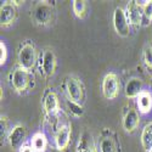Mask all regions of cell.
Wrapping results in <instances>:
<instances>
[{
  "instance_id": "6da1fadb",
  "label": "cell",
  "mask_w": 152,
  "mask_h": 152,
  "mask_svg": "<svg viewBox=\"0 0 152 152\" xmlns=\"http://www.w3.org/2000/svg\"><path fill=\"white\" fill-rule=\"evenodd\" d=\"M37 63V53H35V48L32 43L27 42L24 43L18 53V65L20 67L31 71L32 68H34Z\"/></svg>"
},
{
  "instance_id": "7a4b0ae2",
  "label": "cell",
  "mask_w": 152,
  "mask_h": 152,
  "mask_svg": "<svg viewBox=\"0 0 152 152\" xmlns=\"http://www.w3.org/2000/svg\"><path fill=\"white\" fill-rule=\"evenodd\" d=\"M31 80H33V75L31 74L29 71L24 69L22 67H17L11 75L12 86H14L15 90L18 93H23V91H26L28 88H31L32 86Z\"/></svg>"
},
{
  "instance_id": "3957f363",
  "label": "cell",
  "mask_w": 152,
  "mask_h": 152,
  "mask_svg": "<svg viewBox=\"0 0 152 152\" xmlns=\"http://www.w3.org/2000/svg\"><path fill=\"white\" fill-rule=\"evenodd\" d=\"M33 20L39 26H48L54 20V7L46 1L39 3L33 11Z\"/></svg>"
},
{
  "instance_id": "277c9868",
  "label": "cell",
  "mask_w": 152,
  "mask_h": 152,
  "mask_svg": "<svg viewBox=\"0 0 152 152\" xmlns=\"http://www.w3.org/2000/svg\"><path fill=\"white\" fill-rule=\"evenodd\" d=\"M119 93V79L116 73H108L102 80V94L106 99L113 100Z\"/></svg>"
},
{
  "instance_id": "5b68a950",
  "label": "cell",
  "mask_w": 152,
  "mask_h": 152,
  "mask_svg": "<svg viewBox=\"0 0 152 152\" xmlns=\"http://www.w3.org/2000/svg\"><path fill=\"white\" fill-rule=\"evenodd\" d=\"M66 91L71 101L73 102L80 104L82 100L84 99V86L82 82L75 78V77H69L66 80Z\"/></svg>"
},
{
  "instance_id": "8992f818",
  "label": "cell",
  "mask_w": 152,
  "mask_h": 152,
  "mask_svg": "<svg viewBox=\"0 0 152 152\" xmlns=\"http://www.w3.org/2000/svg\"><path fill=\"white\" fill-rule=\"evenodd\" d=\"M113 26L118 35L125 38L129 35L130 27H129V21L126 18L125 11L121 7H117L113 12Z\"/></svg>"
},
{
  "instance_id": "52a82bcc",
  "label": "cell",
  "mask_w": 152,
  "mask_h": 152,
  "mask_svg": "<svg viewBox=\"0 0 152 152\" xmlns=\"http://www.w3.org/2000/svg\"><path fill=\"white\" fill-rule=\"evenodd\" d=\"M100 152H118V144L116 136L110 129H104L99 140Z\"/></svg>"
},
{
  "instance_id": "ba28073f",
  "label": "cell",
  "mask_w": 152,
  "mask_h": 152,
  "mask_svg": "<svg viewBox=\"0 0 152 152\" xmlns=\"http://www.w3.org/2000/svg\"><path fill=\"white\" fill-rule=\"evenodd\" d=\"M27 137V130L23 125H15L14 128L11 129V133L9 135V144L12 148H21L22 144L24 142Z\"/></svg>"
},
{
  "instance_id": "9c48e42d",
  "label": "cell",
  "mask_w": 152,
  "mask_h": 152,
  "mask_svg": "<svg viewBox=\"0 0 152 152\" xmlns=\"http://www.w3.org/2000/svg\"><path fill=\"white\" fill-rule=\"evenodd\" d=\"M40 66L43 68V73L46 78L53 77V74L55 73V69H56V56L53 50L48 49L44 51Z\"/></svg>"
},
{
  "instance_id": "30bf717a",
  "label": "cell",
  "mask_w": 152,
  "mask_h": 152,
  "mask_svg": "<svg viewBox=\"0 0 152 152\" xmlns=\"http://www.w3.org/2000/svg\"><path fill=\"white\" fill-rule=\"evenodd\" d=\"M16 18V5L12 1H6L1 5L0 9V22L3 27H7L14 23Z\"/></svg>"
},
{
  "instance_id": "8fae6325",
  "label": "cell",
  "mask_w": 152,
  "mask_h": 152,
  "mask_svg": "<svg viewBox=\"0 0 152 152\" xmlns=\"http://www.w3.org/2000/svg\"><path fill=\"white\" fill-rule=\"evenodd\" d=\"M126 18H128L129 23L134 24V26H140L142 22V17H144V10L142 7L139 6L135 1H130L126 5Z\"/></svg>"
},
{
  "instance_id": "7c38bea8",
  "label": "cell",
  "mask_w": 152,
  "mask_h": 152,
  "mask_svg": "<svg viewBox=\"0 0 152 152\" xmlns=\"http://www.w3.org/2000/svg\"><path fill=\"white\" fill-rule=\"evenodd\" d=\"M71 140V126L69 125H62L57 130L55 136V145L58 151H65Z\"/></svg>"
},
{
  "instance_id": "4fadbf2b",
  "label": "cell",
  "mask_w": 152,
  "mask_h": 152,
  "mask_svg": "<svg viewBox=\"0 0 152 152\" xmlns=\"http://www.w3.org/2000/svg\"><path fill=\"white\" fill-rule=\"evenodd\" d=\"M140 124V116L136 110L129 108L123 118V128L126 133H133Z\"/></svg>"
},
{
  "instance_id": "5bb4252c",
  "label": "cell",
  "mask_w": 152,
  "mask_h": 152,
  "mask_svg": "<svg viewBox=\"0 0 152 152\" xmlns=\"http://www.w3.org/2000/svg\"><path fill=\"white\" fill-rule=\"evenodd\" d=\"M60 105H58V97L54 91H50L44 97V110L46 115L54 116L58 112Z\"/></svg>"
},
{
  "instance_id": "9a60e30c",
  "label": "cell",
  "mask_w": 152,
  "mask_h": 152,
  "mask_svg": "<svg viewBox=\"0 0 152 152\" xmlns=\"http://www.w3.org/2000/svg\"><path fill=\"white\" fill-rule=\"evenodd\" d=\"M142 93V80L140 78H132L125 85V96L129 99H136Z\"/></svg>"
},
{
  "instance_id": "2e32d148",
  "label": "cell",
  "mask_w": 152,
  "mask_h": 152,
  "mask_svg": "<svg viewBox=\"0 0 152 152\" xmlns=\"http://www.w3.org/2000/svg\"><path fill=\"white\" fill-rule=\"evenodd\" d=\"M77 152H95L93 136L89 132H83L82 135L79 136Z\"/></svg>"
},
{
  "instance_id": "e0dca14e",
  "label": "cell",
  "mask_w": 152,
  "mask_h": 152,
  "mask_svg": "<svg viewBox=\"0 0 152 152\" xmlns=\"http://www.w3.org/2000/svg\"><path fill=\"white\" fill-rule=\"evenodd\" d=\"M136 105L141 113H148L152 108V96L147 91H142L136 97Z\"/></svg>"
},
{
  "instance_id": "ac0fdd59",
  "label": "cell",
  "mask_w": 152,
  "mask_h": 152,
  "mask_svg": "<svg viewBox=\"0 0 152 152\" xmlns=\"http://www.w3.org/2000/svg\"><path fill=\"white\" fill-rule=\"evenodd\" d=\"M32 148L34 152H45L46 146H48V139L44 133H35L32 136L31 141Z\"/></svg>"
},
{
  "instance_id": "d6986e66",
  "label": "cell",
  "mask_w": 152,
  "mask_h": 152,
  "mask_svg": "<svg viewBox=\"0 0 152 152\" xmlns=\"http://www.w3.org/2000/svg\"><path fill=\"white\" fill-rule=\"evenodd\" d=\"M141 145L145 151H151L152 150V122L147 123L141 133Z\"/></svg>"
},
{
  "instance_id": "ffe728a7",
  "label": "cell",
  "mask_w": 152,
  "mask_h": 152,
  "mask_svg": "<svg viewBox=\"0 0 152 152\" xmlns=\"http://www.w3.org/2000/svg\"><path fill=\"white\" fill-rule=\"evenodd\" d=\"M11 130H9V119L6 116H1L0 118V139L1 144L5 142V140H9V135Z\"/></svg>"
},
{
  "instance_id": "44dd1931",
  "label": "cell",
  "mask_w": 152,
  "mask_h": 152,
  "mask_svg": "<svg viewBox=\"0 0 152 152\" xmlns=\"http://www.w3.org/2000/svg\"><path fill=\"white\" fill-rule=\"evenodd\" d=\"M85 10H86V4L83 0H74L73 1V11H74V15L83 18L85 15Z\"/></svg>"
},
{
  "instance_id": "7402d4cb",
  "label": "cell",
  "mask_w": 152,
  "mask_h": 152,
  "mask_svg": "<svg viewBox=\"0 0 152 152\" xmlns=\"http://www.w3.org/2000/svg\"><path fill=\"white\" fill-rule=\"evenodd\" d=\"M66 105H67V107H68V110L73 113L74 116H77V117H80V116H83L84 115V110H83V107L80 106V104H77V102H73V101H71V100H68L67 102H66Z\"/></svg>"
},
{
  "instance_id": "603a6c76",
  "label": "cell",
  "mask_w": 152,
  "mask_h": 152,
  "mask_svg": "<svg viewBox=\"0 0 152 152\" xmlns=\"http://www.w3.org/2000/svg\"><path fill=\"white\" fill-rule=\"evenodd\" d=\"M144 61L148 68H152V46H147L144 51Z\"/></svg>"
},
{
  "instance_id": "cb8c5ba5",
  "label": "cell",
  "mask_w": 152,
  "mask_h": 152,
  "mask_svg": "<svg viewBox=\"0 0 152 152\" xmlns=\"http://www.w3.org/2000/svg\"><path fill=\"white\" fill-rule=\"evenodd\" d=\"M7 58V50H6V45L1 42L0 43V65H4Z\"/></svg>"
},
{
  "instance_id": "d4e9b609",
  "label": "cell",
  "mask_w": 152,
  "mask_h": 152,
  "mask_svg": "<svg viewBox=\"0 0 152 152\" xmlns=\"http://www.w3.org/2000/svg\"><path fill=\"white\" fill-rule=\"evenodd\" d=\"M144 10V17L148 21V23L152 21V1H148L147 5L142 9Z\"/></svg>"
},
{
  "instance_id": "484cf974",
  "label": "cell",
  "mask_w": 152,
  "mask_h": 152,
  "mask_svg": "<svg viewBox=\"0 0 152 152\" xmlns=\"http://www.w3.org/2000/svg\"><path fill=\"white\" fill-rule=\"evenodd\" d=\"M20 152H34V151H33L32 146H27V145H24V146H22V147L20 148Z\"/></svg>"
},
{
  "instance_id": "4316f807",
  "label": "cell",
  "mask_w": 152,
  "mask_h": 152,
  "mask_svg": "<svg viewBox=\"0 0 152 152\" xmlns=\"http://www.w3.org/2000/svg\"><path fill=\"white\" fill-rule=\"evenodd\" d=\"M12 3H14L15 5H21V4H23L24 1H12Z\"/></svg>"
},
{
  "instance_id": "83f0119b",
  "label": "cell",
  "mask_w": 152,
  "mask_h": 152,
  "mask_svg": "<svg viewBox=\"0 0 152 152\" xmlns=\"http://www.w3.org/2000/svg\"><path fill=\"white\" fill-rule=\"evenodd\" d=\"M150 152H152V150H151V151H150Z\"/></svg>"
}]
</instances>
